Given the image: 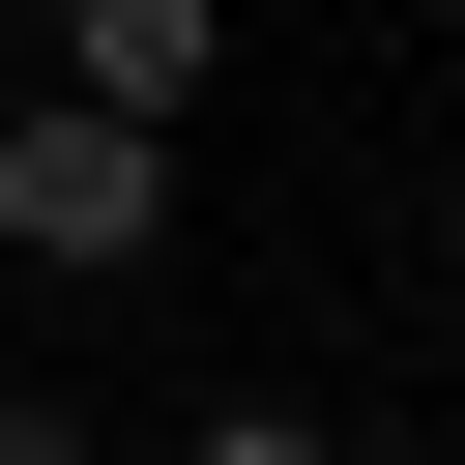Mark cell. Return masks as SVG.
I'll use <instances>...</instances> for the list:
<instances>
[{
	"label": "cell",
	"instance_id": "cell-1",
	"mask_svg": "<svg viewBox=\"0 0 465 465\" xmlns=\"http://www.w3.org/2000/svg\"><path fill=\"white\" fill-rule=\"evenodd\" d=\"M0 262L145 291V262H174V145H145V116H87V87H29V116H0Z\"/></svg>",
	"mask_w": 465,
	"mask_h": 465
},
{
	"label": "cell",
	"instance_id": "cell-2",
	"mask_svg": "<svg viewBox=\"0 0 465 465\" xmlns=\"http://www.w3.org/2000/svg\"><path fill=\"white\" fill-rule=\"evenodd\" d=\"M58 87H87V116H145V145H174V116H203V87H232V0H58Z\"/></svg>",
	"mask_w": 465,
	"mask_h": 465
},
{
	"label": "cell",
	"instance_id": "cell-3",
	"mask_svg": "<svg viewBox=\"0 0 465 465\" xmlns=\"http://www.w3.org/2000/svg\"><path fill=\"white\" fill-rule=\"evenodd\" d=\"M145 465H349V436H320V407H174Z\"/></svg>",
	"mask_w": 465,
	"mask_h": 465
},
{
	"label": "cell",
	"instance_id": "cell-4",
	"mask_svg": "<svg viewBox=\"0 0 465 465\" xmlns=\"http://www.w3.org/2000/svg\"><path fill=\"white\" fill-rule=\"evenodd\" d=\"M0 465H116V436H87V407H29V378H0Z\"/></svg>",
	"mask_w": 465,
	"mask_h": 465
}]
</instances>
